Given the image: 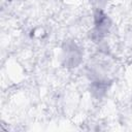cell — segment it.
Listing matches in <instances>:
<instances>
[{
    "mask_svg": "<svg viewBox=\"0 0 132 132\" xmlns=\"http://www.w3.org/2000/svg\"><path fill=\"white\" fill-rule=\"evenodd\" d=\"M110 85H111V80H109V79L91 80L90 92H91L92 96L95 97L96 99H101L106 95Z\"/></svg>",
    "mask_w": 132,
    "mask_h": 132,
    "instance_id": "3957f363",
    "label": "cell"
},
{
    "mask_svg": "<svg viewBox=\"0 0 132 132\" xmlns=\"http://www.w3.org/2000/svg\"><path fill=\"white\" fill-rule=\"evenodd\" d=\"M89 1L94 9H97V8L103 9V7L106 3V0H89Z\"/></svg>",
    "mask_w": 132,
    "mask_h": 132,
    "instance_id": "277c9868",
    "label": "cell"
},
{
    "mask_svg": "<svg viewBox=\"0 0 132 132\" xmlns=\"http://www.w3.org/2000/svg\"><path fill=\"white\" fill-rule=\"evenodd\" d=\"M84 58L82 48L73 40H66L61 50V63L65 68L72 69L80 65Z\"/></svg>",
    "mask_w": 132,
    "mask_h": 132,
    "instance_id": "6da1fadb",
    "label": "cell"
},
{
    "mask_svg": "<svg viewBox=\"0 0 132 132\" xmlns=\"http://www.w3.org/2000/svg\"><path fill=\"white\" fill-rule=\"evenodd\" d=\"M111 21L103 9H94V26L90 31V38L98 43L101 42L109 33Z\"/></svg>",
    "mask_w": 132,
    "mask_h": 132,
    "instance_id": "7a4b0ae2",
    "label": "cell"
}]
</instances>
